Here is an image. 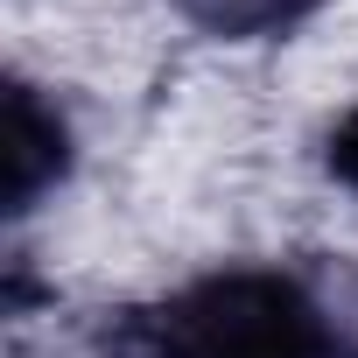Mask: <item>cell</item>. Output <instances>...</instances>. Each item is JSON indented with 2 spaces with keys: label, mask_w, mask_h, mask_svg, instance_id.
Wrapping results in <instances>:
<instances>
[{
  "label": "cell",
  "mask_w": 358,
  "mask_h": 358,
  "mask_svg": "<svg viewBox=\"0 0 358 358\" xmlns=\"http://www.w3.org/2000/svg\"><path fill=\"white\" fill-rule=\"evenodd\" d=\"M127 358H351L344 316L288 267H218L120 323Z\"/></svg>",
  "instance_id": "1"
},
{
  "label": "cell",
  "mask_w": 358,
  "mask_h": 358,
  "mask_svg": "<svg viewBox=\"0 0 358 358\" xmlns=\"http://www.w3.org/2000/svg\"><path fill=\"white\" fill-rule=\"evenodd\" d=\"M71 162V127L36 85H8V211H29Z\"/></svg>",
  "instance_id": "2"
},
{
  "label": "cell",
  "mask_w": 358,
  "mask_h": 358,
  "mask_svg": "<svg viewBox=\"0 0 358 358\" xmlns=\"http://www.w3.org/2000/svg\"><path fill=\"white\" fill-rule=\"evenodd\" d=\"M197 29L211 36H232V43H253V36H288L316 0H176Z\"/></svg>",
  "instance_id": "3"
},
{
  "label": "cell",
  "mask_w": 358,
  "mask_h": 358,
  "mask_svg": "<svg viewBox=\"0 0 358 358\" xmlns=\"http://www.w3.org/2000/svg\"><path fill=\"white\" fill-rule=\"evenodd\" d=\"M323 162H330V176H337V183L344 190H358V106L330 127V148H323Z\"/></svg>",
  "instance_id": "4"
}]
</instances>
